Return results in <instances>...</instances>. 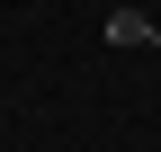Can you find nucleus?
Returning <instances> with one entry per match:
<instances>
[{
    "label": "nucleus",
    "mask_w": 161,
    "mask_h": 152,
    "mask_svg": "<svg viewBox=\"0 0 161 152\" xmlns=\"http://www.w3.org/2000/svg\"><path fill=\"white\" fill-rule=\"evenodd\" d=\"M108 45H125V54L134 45H161V9H116L108 18Z\"/></svg>",
    "instance_id": "f257e3e1"
}]
</instances>
